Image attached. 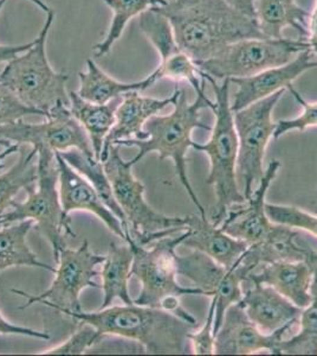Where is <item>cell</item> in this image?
<instances>
[{
	"instance_id": "obj_1",
	"label": "cell",
	"mask_w": 317,
	"mask_h": 356,
	"mask_svg": "<svg viewBox=\"0 0 317 356\" xmlns=\"http://www.w3.org/2000/svg\"><path fill=\"white\" fill-rule=\"evenodd\" d=\"M155 8L172 25L179 48L196 62L241 40L264 37L253 17L226 0H173Z\"/></svg>"
},
{
	"instance_id": "obj_2",
	"label": "cell",
	"mask_w": 317,
	"mask_h": 356,
	"mask_svg": "<svg viewBox=\"0 0 317 356\" xmlns=\"http://www.w3.org/2000/svg\"><path fill=\"white\" fill-rule=\"evenodd\" d=\"M74 320L88 323L98 334L122 336L140 342L146 354H189V332L197 325L171 312L137 304L100 309L97 312H62Z\"/></svg>"
},
{
	"instance_id": "obj_3",
	"label": "cell",
	"mask_w": 317,
	"mask_h": 356,
	"mask_svg": "<svg viewBox=\"0 0 317 356\" xmlns=\"http://www.w3.org/2000/svg\"><path fill=\"white\" fill-rule=\"evenodd\" d=\"M172 113L169 115H154L144 126L147 139H122L117 140L114 145L126 146V147H137L139 154L132 158L129 163L132 166L140 162L146 154L157 152L159 159L164 161L171 158L174 163L175 172L186 193L192 200L194 206L197 207L201 218H206L205 208L198 199L196 191H193L192 184L189 182L186 165L187 151L192 147V132L197 129L211 131L212 127L200 120V111L204 108L212 110L214 102L209 100V97L204 94L197 95L196 102L189 104L185 90L180 89L179 97L173 104ZM112 145V146H114Z\"/></svg>"
},
{
	"instance_id": "obj_4",
	"label": "cell",
	"mask_w": 317,
	"mask_h": 356,
	"mask_svg": "<svg viewBox=\"0 0 317 356\" xmlns=\"http://www.w3.org/2000/svg\"><path fill=\"white\" fill-rule=\"evenodd\" d=\"M185 228L177 236L167 235L151 243L149 248L132 240L128 243L134 252L132 271L141 283L140 295L134 303L148 308L160 309L198 325L197 318L181 305L182 296L204 295L198 288H185L178 283L177 248L189 236Z\"/></svg>"
},
{
	"instance_id": "obj_5",
	"label": "cell",
	"mask_w": 317,
	"mask_h": 356,
	"mask_svg": "<svg viewBox=\"0 0 317 356\" xmlns=\"http://www.w3.org/2000/svg\"><path fill=\"white\" fill-rule=\"evenodd\" d=\"M205 79L212 86L216 95V102L212 112L216 115V124L212 127V134L205 144L196 143L192 149L204 152L209 158V174L206 183L214 186L216 191V213L213 214V223L221 226L228 211L233 204L244 203V195L238 186L236 166H237L238 136L233 111L230 102V79L223 80L218 85L209 74L204 73Z\"/></svg>"
},
{
	"instance_id": "obj_6",
	"label": "cell",
	"mask_w": 317,
	"mask_h": 356,
	"mask_svg": "<svg viewBox=\"0 0 317 356\" xmlns=\"http://www.w3.org/2000/svg\"><path fill=\"white\" fill-rule=\"evenodd\" d=\"M55 16V10L50 8L35 44L8 62L0 73V81L12 89L25 105L43 112L45 118L57 102L70 105L65 90L69 75L55 72L46 56V38Z\"/></svg>"
},
{
	"instance_id": "obj_7",
	"label": "cell",
	"mask_w": 317,
	"mask_h": 356,
	"mask_svg": "<svg viewBox=\"0 0 317 356\" xmlns=\"http://www.w3.org/2000/svg\"><path fill=\"white\" fill-rule=\"evenodd\" d=\"M38 177L36 186L26 189L28 197L25 202L11 204V211L3 214L5 227L24 220H33L40 233L44 235L53 247L55 263H60V253L65 248V234L76 236L71 227L70 218H65L60 204V193L57 191V183L60 181L58 165L55 152L45 147L38 149L37 157Z\"/></svg>"
},
{
	"instance_id": "obj_8",
	"label": "cell",
	"mask_w": 317,
	"mask_h": 356,
	"mask_svg": "<svg viewBox=\"0 0 317 356\" xmlns=\"http://www.w3.org/2000/svg\"><path fill=\"white\" fill-rule=\"evenodd\" d=\"M103 166L114 196L128 220L130 235L135 243L147 246L185 229L186 216L161 214L146 202L145 186L134 177L132 164L121 158L120 146H112Z\"/></svg>"
},
{
	"instance_id": "obj_9",
	"label": "cell",
	"mask_w": 317,
	"mask_h": 356,
	"mask_svg": "<svg viewBox=\"0 0 317 356\" xmlns=\"http://www.w3.org/2000/svg\"><path fill=\"white\" fill-rule=\"evenodd\" d=\"M309 48L305 38H246L228 45L198 67L214 80L249 77L293 61Z\"/></svg>"
},
{
	"instance_id": "obj_10",
	"label": "cell",
	"mask_w": 317,
	"mask_h": 356,
	"mask_svg": "<svg viewBox=\"0 0 317 356\" xmlns=\"http://www.w3.org/2000/svg\"><path fill=\"white\" fill-rule=\"evenodd\" d=\"M284 92L285 89H282L243 110L233 112L238 136L236 175L245 200L250 199L253 186H258L264 175L265 150L276 129L273 110Z\"/></svg>"
},
{
	"instance_id": "obj_11",
	"label": "cell",
	"mask_w": 317,
	"mask_h": 356,
	"mask_svg": "<svg viewBox=\"0 0 317 356\" xmlns=\"http://www.w3.org/2000/svg\"><path fill=\"white\" fill-rule=\"evenodd\" d=\"M178 275L191 280L196 288L206 292L216 303L214 334L221 327L225 312L233 304L241 302L244 295L241 284L248 280L257 265L246 259L244 254L232 267L223 266L203 252L177 257Z\"/></svg>"
},
{
	"instance_id": "obj_12",
	"label": "cell",
	"mask_w": 317,
	"mask_h": 356,
	"mask_svg": "<svg viewBox=\"0 0 317 356\" xmlns=\"http://www.w3.org/2000/svg\"><path fill=\"white\" fill-rule=\"evenodd\" d=\"M105 260L103 255L95 254L90 251L87 240L77 250L65 247L60 253L56 277L46 291L33 296L20 290H12L13 293L28 298V302L19 309L28 308L35 303H43L60 314L83 312L80 305V292L87 288L102 289L93 278L100 275L95 268Z\"/></svg>"
},
{
	"instance_id": "obj_13",
	"label": "cell",
	"mask_w": 317,
	"mask_h": 356,
	"mask_svg": "<svg viewBox=\"0 0 317 356\" xmlns=\"http://www.w3.org/2000/svg\"><path fill=\"white\" fill-rule=\"evenodd\" d=\"M0 139L20 145L30 144L37 149L45 147L53 152L77 149L88 157H95L88 134L63 102H57L49 112L46 122L42 124H28L19 120L0 126Z\"/></svg>"
},
{
	"instance_id": "obj_14",
	"label": "cell",
	"mask_w": 317,
	"mask_h": 356,
	"mask_svg": "<svg viewBox=\"0 0 317 356\" xmlns=\"http://www.w3.org/2000/svg\"><path fill=\"white\" fill-rule=\"evenodd\" d=\"M291 328L265 334L250 320L241 303L233 304L214 334V355H251L262 350L278 355V343Z\"/></svg>"
},
{
	"instance_id": "obj_15",
	"label": "cell",
	"mask_w": 317,
	"mask_h": 356,
	"mask_svg": "<svg viewBox=\"0 0 317 356\" xmlns=\"http://www.w3.org/2000/svg\"><path fill=\"white\" fill-rule=\"evenodd\" d=\"M281 163L271 161L263 177L253 191L249 200L241 204H233L221 227L223 231L236 239L241 240L248 245H253L263 240L273 231L275 223L270 221L265 211V199L271 183L276 177Z\"/></svg>"
},
{
	"instance_id": "obj_16",
	"label": "cell",
	"mask_w": 317,
	"mask_h": 356,
	"mask_svg": "<svg viewBox=\"0 0 317 356\" xmlns=\"http://www.w3.org/2000/svg\"><path fill=\"white\" fill-rule=\"evenodd\" d=\"M57 165H58V176H60V199L63 208L65 218H70L71 211H85L93 213L97 218L105 222L109 229L117 235L126 243L132 241L123 231V227L117 215L114 214L105 203L102 202L100 196L92 186L88 179L75 170L73 166L68 164L60 152H55Z\"/></svg>"
},
{
	"instance_id": "obj_17",
	"label": "cell",
	"mask_w": 317,
	"mask_h": 356,
	"mask_svg": "<svg viewBox=\"0 0 317 356\" xmlns=\"http://www.w3.org/2000/svg\"><path fill=\"white\" fill-rule=\"evenodd\" d=\"M315 68H317V60H313L311 50L307 49L286 65L268 69L252 76L231 79V83L237 86L231 108L233 112H237L278 90L288 89L302 74Z\"/></svg>"
},
{
	"instance_id": "obj_18",
	"label": "cell",
	"mask_w": 317,
	"mask_h": 356,
	"mask_svg": "<svg viewBox=\"0 0 317 356\" xmlns=\"http://www.w3.org/2000/svg\"><path fill=\"white\" fill-rule=\"evenodd\" d=\"M180 88H175L173 95L166 99L142 97L137 90H132L122 95V102L115 112V125L105 138L102 147L101 162L105 163L112 146L122 139H147L144 126L151 118L157 115L167 106L173 105L179 97Z\"/></svg>"
},
{
	"instance_id": "obj_19",
	"label": "cell",
	"mask_w": 317,
	"mask_h": 356,
	"mask_svg": "<svg viewBox=\"0 0 317 356\" xmlns=\"http://www.w3.org/2000/svg\"><path fill=\"white\" fill-rule=\"evenodd\" d=\"M246 290L241 303L246 315L265 334L293 327L298 322L302 309L291 303L284 296L265 284L252 283Z\"/></svg>"
},
{
	"instance_id": "obj_20",
	"label": "cell",
	"mask_w": 317,
	"mask_h": 356,
	"mask_svg": "<svg viewBox=\"0 0 317 356\" xmlns=\"http://www.w3.org/2000/svg\"><path fill=\"white\" fill-rule=\"evenodd\" d=\"M248 280L269 285L302 310L311 302L313 268L308 261L264 264L251 272Z\"/></svg>"
},
{
	"instance_id": "obj_21",
	"label": "cell",
	"mask_w": 317,
	"mask_h": 356,
	"mask_svg": "<svg viewBox=\"0 0 317 356\" xmlns=\"http://www.w3.org/2000/svg\"><path fill=\"white\" fill-rule=\"evenodd\" d=\"M186 228L189 234L182 245L205 253L228 268L237 263L249 247L248 243L233 238L206 218L186 216Z\"/></svg>"
},
{
	"instance_id": "obj_22",
	"label": "cell",
	"mask_w": 317,
	"mask_h": 356,
	"mask_svg": "<svg viewBox=\"0 0 317 356\" xmlns=\"http://www.w3.org/2000/svg\"><path fill=\"white\" fill-rule=\"evenodd\" d=\"M255 19L263 36L283 38V31L291 28L300 38H308L310 13L301 8L296 0H255Z\"/></svg>"
},
{
	"instance_id": "obj_23",
	"label": "cell",
	"mask_w": 317,
	"mask_h": 356,
	"mask_svg": "<svg viewBox=\"0 0 317 356\" xmlns=\"http://www.w3.org/2000/svg\"><path fill=\"white\" fill-rule=\"evenodd\" d=\"M293 228L275 223L273 231L263 241L248 247L244 257L257 266L275 261H308L316 259L317 251L298 243Z\"/></svg>"
},
{
	"instance_id": "obj_24",
	"label": "cell",
	"mask_w": 317,
	"mask_h": 356,
	"mask_svg": "<svg viewBox=\"0 0 317 356\" xmlns=\"http://www.w3.org/2000/svg\"><path fill=\"white\" fill-rule=\"evenodd\" d=\"M69 100L71 113L88 134L93 146L94 156L97 161H100L105 138L112 126L115 125V112L122 102V97H117L108 104L100 105L82 99L77 92H70Z\"/></svg>"
},
{
	"instance_id": "obj_25",
	"label": "cell",
	"mask_w": 317,
	"mask_h": 356,
	"mask_svg": "<svg viewBox=\"0 0 317 356\" xmlns=\"http://www.w3.org/2000/svg\"><path fill=\"white\" fill-rule=\"evenodd\" d=\"M88 70L85 73H78L80 89L78 95L87 102L105 105L117 97L132 90H146L157 83V75L153 72L151 75L139 82H120L109 76L102 69L97 67L93 60H87Z\"/></svg>"
},
{
	"instance_id": "obj_26",
	"label": "cell",
	"mask_w": 317,
	"mask_h": 356,
	"mask_svg": "<svg viewBox=\"0 0 317 356\" xmlns=\"http://www.w3.org/2000/svg\"><path fill=\"white\" fill-rule=\"evenodd\" d=\"M134 252L128 243L119 245L117 243H109L108 254L102 267V290L105 293V300L101 309L108 308L114 300H120L123 304H134L130 298L128 290V282L130 280Z\"/></svg>"
},
{
	"instance_id": "obj_27",
	"label": "cell",
	"mask_w": 317,
	"mask_h": 356,
	"mask_svg": "<svg viewBox=\"0 0 317 356\" xmlns=\"http://www.w3.org/2000/svg\"><path fill=\"white\" fill-rule=\"evenodd\" d=\"M35 221L24 220L0 229V273L15 266L38 267L56 273V268L38 260L28 245V234Z\"/></svg>"
},
{
	"instance_id": "obj_28",
	"label": "cell",
	"mask_w": 317,
	"mask_h": 356,
	"mask_svg": "<svg viewBox=\"0 0 317 356\" xmlns=\"http://www.w3.org/2000/svg\"><path fill=\"white\" fill-rule=\"evenodd\" d=\"M60 154L68 162V164L73 166L75 170L78 171L80 175H83L89 182L92 183V186L95 188L102 202L105 203V206L117 215V219L120 220L122 223L126 234L128 235L129 238H132L128 220L126 218L125 213L114 196L112 184H110L108 176L105 174L103 163L97 161L95 157H88L87 154L77 149L63 151Z\"/></svg>"
},
{
	"instance_id": "obj_29",
	"label": "cell",
	"mask_w": 317,
	"mask_h": 356,
	"mask_svg": "<svg viewBox=\"0 0 317 356\" xmlns=\"http://www.w3.org/2000/svg\"><path fill=\"white\" fill-rule=\"evenodd\" d=\"M309 264L313 268L311 302L302 310L298 334L278 343V355H317V258Z\"/></svg>"
},
{
	"instance_id": "obj_30",
	"label": "cell",
	"mask_w": 317,
	"mask_h": 356,
	"mask_svg": "<svg viewBox=\"0 0 317 356\" xmlns=\"http://www.w3.org/2000/svg\"><path fill=\"white\" fill-rule=\"evenodd\" d=\"M37 157V147H31L28 152L20 147L16 164L4 174H0V214H4L8 208H11L15 197L22 189L26 191L35 186L38 177Z\"/></svg>"
},
{
	"instance_id": "obj_31",
	"label": "cell",
	"mask_w": 317,
	"mask_h": 356,
	"mask_svg": "<svg viewBox=\"0 0 317 356\" xmlns=\"http://www.w3.org/2000/svg\"><path fill=\"white\" fill-rule=\"evenodd\" d=\"M112 8V24L105 40L94 47L95 56L102 57L112 50V45L120 40L128 22L134 17L140 16L149 8L165 6L167 0H102Z\"/></svg>"
},
{
	"instance_id": "obj_32",
	"label": "cell",
	"mask_w": 317,
	"mask_h": 356,
	"mask_svg": "<svg viewBox=\"0 0 317 356\" xmlns=\"http://www.w3.org/2000/svg\"><path fill=\"white\" fill-rule=\"evenodd\" d=\"M265 211L271 222L308 232L317 238V215L308 213L298 207L275 203H266Z\"/></svg>"
},
{
	"instance_id": "obj_33",
	"label": "cell",
	"mask_w": 317,
	"mask_h": 356,
	"mask_svg": "<svg viewBox=\"0 0 317 356\" xmlns=\"http://www.w3.org/2000/svg\"><path fill=\"white\" fill-rule=\"evenodd\" d=\"M290 93L295 97V100L302 106L303 112L301 115L293 118V119H284V120H278L276 122V129L273 132V138L278 139V138L284 136L290 131H305L309 127H315L317 126V102H307L305 97H302L301 94L298 93L296 89L293 88V86H290Z\"/></svg>"
},
{
	"instance_id": "obj_34",
	"label": "cell",
	"mask_w": 317,
	"mask_h": 356,
	"mask_svg": "<svg viewBox=\"0 0 317 356\" xmlns=\"http://www.w3.org/2000/svg\"><path fill=\"white\" fill-rule=\"evenodd\" d=\"M31 114L45 117L43 112L25 105L12 89L0 81V126L15 124Z\"/></svg>"
},
{
	"instance_id": "obj_35",
	"label": "cell",
	"mask_w": 317,
	"mask_h": 356,
	"mask_svg": "<svg viewBox=\"0 0 317 356\" xmlns=\"http://www.w3.org/2000/svg\"><path fill=\"white\" fill-rule=\"evenodd\" d=\"M98 336L100 334L93 325L83 323V325L71 337H69L65 343L42 353V355H82L95 343Z\"/></svg>"
},
{
	"instance_id": "obj_36",
	"label": "cell",
	"mask_w": 317,
	"mask_h": 356,
	"mask_svg": "<svg viewBox=\"0 0 317 356\" xmlns=\"http://www.w3.org/2000/svg\"><path fill=\"white\" fill-rule=\"evenodd\" d=\"M85 354H146V348L137 341L112 334H101Z\"/></svg>"
},
{
	"instance_id": "obj_37",
	"label": "cell",
	"mask_w": 317,
	"mask_h": 356,
	"mask_svg": "<svg viewBox=\"0 0 317 356\" xmlns=\"http://www.w3.org/2000/svg\"><path fill=\"white\" fill-rule=\"evenodd\" d=\"M214 312L216 303L211 300L205 323L199 330L189 332V343L192 344L193 354L214 355Z\"/></svg>"
},
{
	"instance_id": "obj_38",
	"label": "cell",
	"mask_w": 317,
	"mask_h": 356,
	"mask_svg": "<svg viewBox=\"0 0 317 356\" xmlns=\"http://www.w3.org/2000/svg\"><path fill=\"white\" fill-rule=\"evenodd\" d=\"M0 334L4 335H22L33 337V339H40V340H49L50 335L46 332H38L26 327H20L16 324L10 323L5 320L4 317L0 314Z\"/></svg>"
},
{
	"instance_id": "obj_39",
	"label": "cell",
	"mask_w": 317,
	"mask_h": 356,
	"mask_svg": "<svg viewBox=\"0 0 317 356\" xmlns=\"http://www.w3.org/2000/svg\"><path fill=\"white\" fill-rule=\"evenodd\" d=\"M6 1L8 0H0V11H1V8H4ZM33 44H35V41L22 45H0V67L4 63L11 61L20 54L25 53Z\"/></svg>"
},
{
	"instance_id": "obj_40",
	"label": "cell",
	"mask_w": 317,
	"mask_h": 356,
	"mask_svg": "<svg viewBox=\"0 0 317 356\" xmlns=\"http://www.w3.org/2000/svg\"><path fill=\"white\" fill-rule=\"evenodd\" d=\"M308 44L311 53L317 55V0L314 6L313 13H310L308 21Z\"/></svg>"
},
{
	"instance_id": "obj_41",
	"label": "cell",
	"mask_w": 317,
	"mask_h": 356,
	"mask_svg": "<svg viewBox=\"0 0 317 356\" xmlns=\"http://www.w3.org/2000/svg\"><path fill=\"white\" fill-rule=\"evenodd\" d=\"M20 144H11V142L5 140V139H0V171L3 170L5 168L4 159L11 154L19 152Z\"/></svg>"
},
{
	"instance_id": "obj_42",
	"label": "cell",
	"mask_w": 317,
	"mask_h": 356,
	"mask_svg": "<svg viewBox=\"0 0 317 356\" xmlns=\"http://www.w3.org/2000/svg\"><path fill=\"white\" fill-rule=\"evenodd\" d=\"M226 1L238 8L241 13H244L245 15H249L255 18V8H253L255 0H226Z\"/></svg>"
},
{
	"instance_id": "obj_43",
	"label": "cell",
	"mask_w": 317,
	"mask_h": 356,
	"mask_svg": "<svg viewBox=\"0 0 317 356\" xmlns=\"http://www.w3.org/2000/svg\"><path fill=\"white\" fill-rule=\"evenodd\" d=\"M28 1H31L33 4L37 5V6L42 8V10H43L45 13H48L49 10L51 8H49L48 5L45 4V3H43L42 0H28Z\"/></svg>"
},
{
	"instance_id": "obj_44",
	"label": "cell",
	"mask_w": 317,
	"mask_h": 356,
	"mask_svg": "<svg viewBox=\"0 0 317 356\" xmlns=\"http://www.w3.org/2000/svg\"><path fill=\"white\" fill-rule=\"evenodd\" d=\"M4 218H3V214H0V229H1V228H4Z\"/></svg>"
}]
</instances>
